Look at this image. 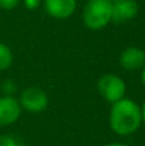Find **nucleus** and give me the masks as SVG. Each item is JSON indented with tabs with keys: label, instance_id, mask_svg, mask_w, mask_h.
Masks as SVG:
<instances>
[{
	"label": "nucleus",
	"instance_id": "nucleus-1",
	"mask_svg": "<svg viewBox=\"0 0 145 146\" xmlns=\"http://www.w3.org/2000/svg\"><path fill=\"white\" fill-rule=\"evenodd\" d=\"M108 123L110 131L117 136L127 137L136 133L143 127L140 105L130 98L110 104Z\"/></svg>",
	"mask_w": 145,
	"mask_h": 146
},
{
	"label": "nucleus",
	"instance_id": "nucleus-2",
	"mask_svg": "<svg viewBox=\"0 0 145 146\" xmlns=\"http://www.w3.org/2000/svg\"><path fill=\"white\" fill-rule=\"evenodd\" d=\"M84 25L89 30L99 31L112 22V1L110 0H89L82 12Z\"/></svg>",
	"mask_w": 145,
	"mask_h": 146
},
{
	"label": "nucleus",
	"instance_id": "nucleus-3",
	"mask_svg": "<svg viewBox=\"0 0 145 146\" xmlns=\"http://www.w3.org/2000/svg\"><path fill=\"white\" fill-rule=\"evenodd\" d=\"M96 90L103 100L113 104L126 98L127 86L123 78L114 73H105L100 76L96 82Z\"/></svg>",
	"mask_w": 145,
	"mask_h": 146
},
{
	"label": "nucleus",
	"instance_id": "nucleus-4",
	"mask_svg": "<svg viewBox=\"0 0 145 146\" xmlns=\"http://www.w3.org/2000/svg\"><path fill=\"white\" fill-rule=\"evenodd\" d=\"M18 101L22 110L32 114H37L46 110L49 106V96L43 88L37 86H30L21 91Z\"/></svg>",
	"mask_w": 145,
	"mask_h": 146
},
{
	"label": "nucleus",
	"instance_id": "nucleus-5",
	"mask_svg": "<svg viewBox=\"0 0 145 146\" xmlns=\"http://www.w3.org/2000/svg\"><path fill=\"white\" fill-rule=\"evenodd\" d=\"M22 108L15 96H0V127H9L19 121Z\"/></svg>",
	"mask_w": 145,
	"mask_h": 146
},
{
	"label": "nucleus",
	"instance_id": "nucleus-6",
	"mask_svg": "<svg viewBox=\"0 0 145 146\" xmlns=\"http://www.w3.org/2000/svg\"><path fill=\"white\" fill-rule=\"evenodd\" d=\"M46 14L54 19H67L77 8V0H43Z\"/></svg>",
	"mask_w": 145,
	"mask_h": 146
},
{
	"label": "nucleus",
	"instance_id": "nucleus-7",
	"mask_svg": "<svg viewBox=\"0 0 145 146\" xmlns=\"http://www.w3.org/2000/svg\"><path fill=\"white\" fill-rule=\"evenodd\" d=\"M139 13V4L135 0H117L112 3V22L121 25L132 21Z\"/></svg>",
	"mask_w": 145,
	"mask_h": 146
},
{
	"label": "nucleus",
	"instance_id": "nucleus-8",
	"mask_svg": "<svg viewBox=\"0 0 145 146\" xmlns=\"http://www.w3.org/2000/svg\"><path fill=\"white\" fill-rule=\"evenodd\" d=\"M120 66L126 71H139L145 66V51L139 46H128L120 54Z\"/></svg>",
	"mask_w": 145,
	"mask_h": 146
},
{
	"label": "nucleus",
	"instance_id": "nucleus-9",
	"mask_svg": "<svg viewBox=\"0 0 145 146\" xmlns=\"http://www.w3.org/2000/svg\"><path fill=\"white\" fill-rule=\"evenodd\" d=\"M13 53L10 48L5 44L0 42V71H7L13 64Z\"/></svg>",
	"mask_w": 145,
	"mask_h": 146
},
{
	"label": "nucleus",
	"instance_id": "nucleus-10",
	"mask_svg": "<svg viewBox=\"0 0 145 146\" xmlns=\"http://www.w3.org/2000/svg\"><path fill=\"white\" fill-rule=\"evenodd\" d=\"M0 91L1 96H14L17 92V83L13 80H4L0 83Z\"/></svg>",
	"mask_w": 145,
	"mask_h": 146
},
{
	"label": "nucleus",
	"instance_id": "nucleus-11",
	"mask_svg": "<svg viewBox=\"0 0 145 146\" xmlns=\"http://www.w3.org/2000/svg\"><path fill=\"white\" fill-rule=\"evenodd\" d=\"M0 146H19V142L12 135L3 133L0 135Z\"/></svg>",
	"mask_w": 145,
	"mask_h": 146
},
{
	"label": "nucleus",
	"instance_id": "nucleus-12",
	"mask_svg": "<svg viewBox=\"0 0 145 146\" xmlns=\"http://www.w3.org/2000/svg\"><path fill=\"white\" fill-rule=\"evenodd\" d=\"M19 1L21 0H0V9L7 10V12L13 10L18 7Z\"/></svg>",
	"mask_w": 145,
	"mask_h": 146
},
{
	"label": "nucleus",
	"instance_id": "nucleus-13",
	"mask_svg": "<svg viewBox=\"0 0 145 146\" xmlns=\"http://www.w3.org/2000/svg\"><path fill=\"white\" fill-rule=\"evenodd\" d=\"M43 0H23V5L27 8L28 10H35L41 5Z\"/></svg>",
	"mask_w": 145,
	"mask_h": 146
},
{
	"label": "nucleus",
	"instance_id": "nucleus-14",
	"mask_svg": "<svg viewBox=\"0 0 145 146\" xmlns=\"http://www.w3.org/2000/svg\"><path fill=\"white\" fill-rule=\"evenodd\" d=\"M140 109H141V121H143V126L145 127V100L140 105Z\"/></svg>",
	"mask_w": 145,
	"mask_h": 146
},
{
	"label": "nucleus",
	"instance_id": "nucleus-15",
	"mask_svg": "<svg viewBox=\"0 0 145 146\" xmlns=\"http://www.w3.org/2000/svg\"><path fill=\"white\" fill-rule=\"evenodd\" d=\"M140 81H141V85L145 88V66L140 69Z\"/></svg>",
	"mask_w": 145,
	"mask_h": 146
},
{
	"label": "nucleus",
	"instance_id": "nucleus-16",
	"mask_svg": "<svg viewBox=\"0 0 145 146\" xmlns=\"http://www.w3.org/2000/svg\"><path fill=\"white\" fill-rule=\"evenodd\" d=\"M104 146H128L127 144L125 142H120V141H113V142H109V144L104 145Z\"/></svg>",
	"mask_w": 145,
	"mask_h": 146
},
{
	"label": "nucleus",
	"instance_id": "nucleus-17",
	"mask_svg": "<svg viewBox=\"0 0 145 146\" xmlns=\"http://www.w3.org/2000/svg\"><path fill=\"white\" fill-rule=\"evenodd\" d=\"M110 1H112V3H114V1H117V0H110Z\"/></svg>",
	"mask_w": 145,
	"mask_h": 146
},
{
	"label": "nucleus",
	"instance_id": "nucleus-18",
	"mask_svg": "<svg viewBox=\"0 0 145 146\" xmlns=\"http://www.w3.org/2000/svg\"><path fill=\"white\" fill-rule=\"evenodd\" d=\"M84 1H89V0H84Z\"/></svg>",
	"mask_w": 145,
	"mask_h": 146
}]
</instances>
